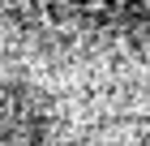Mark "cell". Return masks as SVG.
<instances>
[{
  "instance_id": "obj_1",
  "label": "cell",
  "mask_w": 150,
  "mask_h": 146,
  "mask_svg": "<svg viewBox=\"0 0 150 146\" xmlns=\"http://www.w3.org/2000/svg\"><path fill=\"white\" fill-rule=\"evenodd\" d=\"M56 133V103L35 82H0V146H47Z\"/></svg>"
}]
</instances>
